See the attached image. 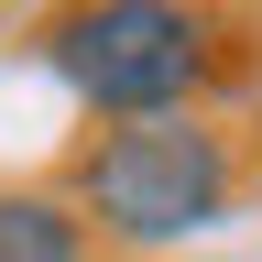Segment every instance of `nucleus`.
Wrapping results in <instances>:
<instances>
[{"instance_id": "obj_1", "label": "nucleus", "mask_w": 262, "mask_h": 262, "mask_svg": "<svg viewBox=\"0 0 262 262\" xmlns=\"http://www.w3.org/2000/svg\"><path fill=\"white\" fill-rule=\"evenodd\" d=\"M229 186H241V164L208 120L186 110H153V120H120L110 142L88 153V219L110 229V241H196L208 219H229Z\"/></svg>"}, {"instance_id": "obj_2", "label": "nucleus", "mask_w": 262, "mask_h": 262, "mask_svg": "<svg viewBox=\"0 0 262 262\" xmlns=\"http://www.w3.org/2000/svg\"><path fill=\"white\" fill-rule=\"evenodd\" d=\"M44 55H55V77L77 98H98L120 120H153L208 77V22L164 11V0H110V11H66L44 33Z\"/></svg>"}, {"instance_id": "obj_3", "label": "nucleus", "mask_w": 262, "mask_h": 262, "mask_svg": "<svg viewBox=\"0 0 262 262\" xmlns=\"http://www.w3.org/2000/svg\"><path fill=\"white\" fill-rule=\"evenodd\" d=\"M88 229L77 208H55V196H0V262H77Z\"/></svg>"}]
</instances>
